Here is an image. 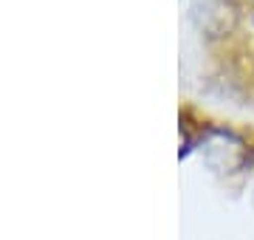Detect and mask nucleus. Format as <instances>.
<instances>
[{
    "mask_svg": "<svg viewBox=\"0 0 254 240\" xmlns=\"http://www.w3.org/2000/svg\"><path fill=\"white\" fill-rule=\"evenodd\" d=\"M200 153L206 164L218 173H232L235 167L243 164V141L229 130H209L206 139L200 141Z\"/></svg>",
    "mask_w": 254,
    "mask_h": 240,
    "instance_id": "obj_1",
    "label": "nucleus"
}]
</instances>
